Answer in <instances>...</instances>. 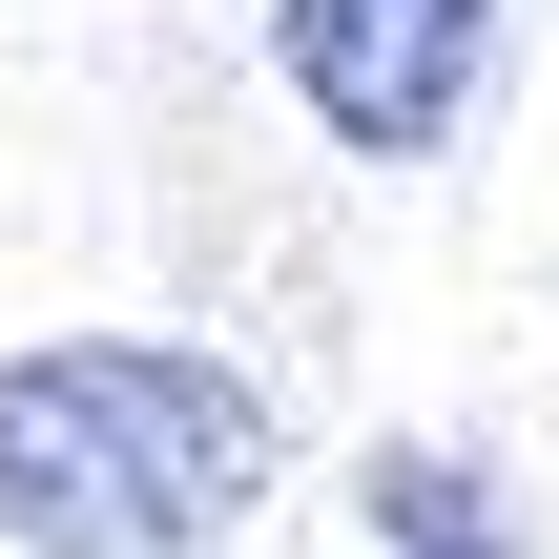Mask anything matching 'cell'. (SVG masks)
<instances>
[{"label":"cell","instance_id":"cell-1","mask_svg":"<svg viewBox=\"0 0 559 559\" xmlns=\"http://www.w3.org/2000/svg\"><path fill=\"white\" fill-rule=\"evenodd\" d=\"M249 498H270L249 373L145 353V332H83V353L0 373V539H41V559H187Z\"/></svg>","mask_w":559,"mask_h":559},{"label":"cell","instance_id":"cell-2","mask_svg":"<svg viewBox=\"0 0 559 559\" xmlns=\"http://www.w3.org/2000/svg\"><path fill=\"white\" fill-rule=\"evenodd\" d=\"M270 41H290V83H311L332 145L415 166V145H456V104H477V62H498V0H290Z\"/></svg>","mask_w":559,"mask_h":559},{"label":"cell","instance_id":"cell-3","mask_svg":"<svg viewBox=\"0 0 559 559\" xmlns=\"http://www.w3.org/2000/svg\"><path fill=\"white\" fill-rule=\"evenodd\" d=\"M373 519H394L415 559H498V498H477L456 456H373Z\"/></svg>","mask_w":559,"mask_h":559}]
</instances>
